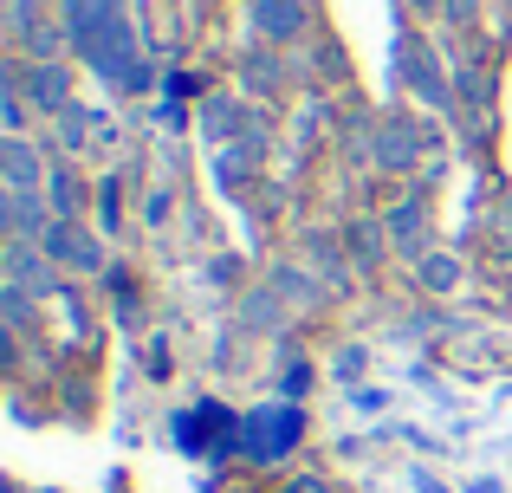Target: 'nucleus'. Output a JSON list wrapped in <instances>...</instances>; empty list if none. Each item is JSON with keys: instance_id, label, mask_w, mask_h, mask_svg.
<instances>
[{"instance_id": "nucleus-1", "label": "nucleus", "mask_w": 512, "mask_h": 493, "mask_svg": "<svg viewBox=\"0 0 512 493\" xmlns=\"http://www.w3.org/2000/svg\"><path fill=\"white\" fill-rule=\"evenodd\" d=\"M39 247H46V260L59 266V273H78V279H98L104 266V241L85 228V221H52L46 234H39Z\"/></svg>"}, {"instance_id": "nucleus-2", "label": "nucleus", "mask_w": 512, "mask_h": 493, "mask_svg": "<svg viewBox=\"0 0 512 493\" xmlns=\"http://www.w3.org/2000/svg\"><path fill=\"white\" fill-rule=\"evenodd\" d=\"M299 435H305V416L292 403H273V409H260V416L240 422V442H247L253 461H286L292 448H299Z\"/></svg>"}, {"instance_id": "nucleus-3", "label": "nucleus", "mask_w": 512, "mask_h": 493, "mask_svg": "<svg viewBox=\"0 0 512 493\" xmlns=\"http://www.w3.org/2000/svg\"><path fill=\"white\" fill-rule=\"evenodd\" d=\"M52 137H59V156H104V150H117V124L104 111H85V104H72V111H59L52 117Z\"/></svg>"}, {"instance_id": "nucleus-4", "label": "nucleus", "mask_w": 512, "mask_h": 493, "mask_svg": "<svg viewBox=\"0 0 512 493\" xmlns=\"http://www.w3.org/2000/svg\"><path fill=\"white\" fill-rule=\"evenodd\" d=\"M428 156V130L415 117H383L376 124V169L389 176H415V163Z\"/></svg>"}, {"instance_id": "nucleus-5", "label": "nucleus", "mask_w": 512, "mask_h": 493, "mask_svg": "<svg viewBox=\"0 0 512 493\" xmlns=\"http://www.w3.org/2000/svg\"><path fill=\"white\" fill-rule=\"evenodd\" d=\"M20 85H26V104L33 111H46V117H59V111H72V72H65L59 59H33V65H20Z\"/></svg>"}, {"instance_id": "nucleus-6", "label": "nucleus", "mask_w": 512, "mask_h": 493, "mask_svg": "<svg viewBox=\"0 0 512 493\" xmlns=\"http://www.w3.org/2000/svg\"><path fill=\"white\" fill-rule=\"evenodd\" d=\"M7 286L33 292V299H52L59 292V266L46 260L39 241H7Z\"/></svg>"}, {"instance_id": "nucleus-7", "label": "nucleus", "mask_w": 512, "mask_h": 493, "mask_svg": "<svg viewBox=\"0 0 512 493\" xmlns=\"http://www.w3.org/2000/svg\"><path fill=\"white\" fill-rule=\"evenodd\" d=\"M46 176H52V156L39 150L33 137L0 143V182H7V189H46Z\"/></svg>"}, {"instance_id": "nucleus-8", "label": "nucleus", "mask_w": 512, "mask_h": 493, "mask_svg": "<svg viewBox=\"0 0 512 493\" xmlns=\"http://www.w3.org/2000/svg\"><path fill=\"white\" fill-rule=\"evenodd\" d=\"M46 202H52V215H59V221H78V215H85V202H98V189H91V182L78 176V163H72V156H52Z\"/></svg>"}, {"instance_id": "nucleus-9", "label": "nucleus", "mask_w": 512, "mask_h": 493, "mask_svg": "<svg viewBox=\"0 0 512 493\" xmlns=\"http://www.w3.org/2000/svg\"><path fill=\"white\" fill-rule=\"evenodd\" d=\"M0 215H7V241H39V234L52 228V202H46V189H7V208H0Z\"/></svg>"}, {"instance_id": "nucleus-10", "label": "nucleus", "mask_w": 512, "mask_h": 493, "mask_svg": "<svg viewBox=\"0 0 512 493\" xmlns=\"http://www.w3.org/2000/svg\"><path fill=\"white\" fill-rule=\"evenodd\" d=\"M389 247H396L389 241V221H350L344 228V260L363 266V273H376V266L389 260Z\"/></svg>"}, {"instance_id": "nucleus-11", "label": "nucleus", "mask_w": 512, "mask_h": 493, "mask_svg": "<svg viewBox=\"0 0 512 493\" xmlns=\"http://www.w3.org/2000/svg\"><path fill=\"white\" fill-rule=\"evenodd\" d=\"M253 26L266 39H299L305 33V7L299 0H253Z\"/></svg>"}, {"instance_id": "nucleus-12", "label": "nucleus", "mask_w": 512, "mask_h": 493, "mask_svg": "<svg viewBox=\"0 0 512 493\" xmlns=\"http://www.w3.org/2000/svg\"><path fill=\"white\" fill-rule=\"evenodd\" d=\"M402 78H409V85L422 91L428 104H441V111L454 104V98H448V78H441V72H435V59H428V46H409V52H402Z\"/></svg>"}, {"instance_id": "nucleus-13", "label": "nucleus", "mask_w": 512, "mask_h": 493, "mask_svg": "<svg viewBox=\"0 0 512 493\" xmlns=\"http://www.w3.org/2000/svg\"><path fill=\"white\" fill-rule=\"evenodd\" d=\"M415 286L422 292H454L461 286V260H454V253H415Z\"/></svg>"}, {"instance_id": "nucleus-14", "label": "nucleus", "mask_w": 512, "mask_h": 493, "mask_svg": "<svg viewBox=\"0 0 512 493\" xmlns=\"http://www.w3.org/2000/svg\"><path fill=\"white\" fill-rule=\"evenodd\" d=\"M422 228H428V208H422V202H415V195H409V202H402L396 215H389V241H396V253L422 247Z\"/></svg>"}, {"instance_id": "nucleus-15", "label": "nucleus", "mask_w": 512, "mask_h": 493, "mask_svg": "<svg viewBox=\"0 0 512 493\" xmlns=\"http://www.w3.org/2000/svg\"><path fill=\"white\" fill-rule=\"evenodd\" d=\"M240 85L260 91V98H273L279 91V59L273 52H247V59H240Z\"/></svg>"}, {"instance_id": "nucleus-16", "label": "nucleus", "mask_w": 512, "mask_h": 493, "mask_svg": "<svg viewBox=\"0 0 512 493\" xmlns=\"http://www.w3.org/2000/svg\"><path fill=\"white\" fill-rule=\"evenodd\" d=\"M240 325L279 331V292H273V286H266V292H247V299H240Z\"/></svg>"}, {"instance_id": "nucleus-17", "label": "nucleus", "mask_w": 512, "mask_h": 493, "mask_svg": "<svg viewBox=\"0 0 512 493\" xmlns=\"http://www.w3.org/2000/svg\"><path fill=\"white\" fill-rule=\"evenodd\" d=\"M0 312H7V325L20 331L26 318H33V292H20V286H0Z\"/></svg>"}, {"instance_id": "nucleus-18", "label": "nucleus", "mask_w": 512, "mask_h": 493, "mask_svg": "<svg viewBox=\"0 0 512 493\" xmlns=\"http://www.w3.org/2000/svg\"><path fill=\"white\" fill-rule=\"evenodd\" d=\"M273 292H279V299H312V279H305V273H292V266H279V273H273Z\"/></svg>"}, {"instance_id": "nucleus-19", "label": "nucleus", "mask_w": 512, "mask_h": 493, "mask_svg": "<svg viewBox=\"0 0 512 493\" xmlns=\"http://www.w3.org/2000/svg\"><path fill=\"white\" fill-rule=\"evenodd\" d=\"M98 221H104V234H117V176L98 182Z\"/></svg>"}, {"instance_id": "nucleus-20", "label": "nucleus", "mask_w": 512, "mask_h": 493, "mask_svg": "<svg viewBox=\"0 0 512 493\" xmlns=\"http://www.w3.org/2000/svg\"><path fill=\"white\" fill-rule=\"evenodd\" d=\"M169 202H175L169 189H150V202H143V215H150V228H163V221H169Z\"/></svg>"}, {"instance_id": "nucleus-21", "label": "nucleus", "mask_w": 512, "mask_h": 493, "mask_svg": "<svg viewBox=\"0 0 512 493\" xmlns=\"http://www.w3.org/2000/svg\"><path fill=\"white\" fill-rule=\"evenodd\" d=\"M286 493H338V487L318 481V474H299V481H286Z\"/></svg>"}, {"instance_id": "nucleus-22", "label": "nucleus", "mask_w": 512, "mask_h": 493, "mask_svg": "<svg viewBox=\"0 0 512 493\" xmlns=\"http://www.w3.org/2000/svg\"><path fill=\"white\" fill-rule=\"evenodd\" d=\"M363 370V351H338V377H357Z\"/></svg>"}, {"instance_id": "nucleus-23", "label": "nucleus", "mask_w": 512, "mask_h": 493, "mask_svg": "<svg viewBox=\"0 0 512 493\" xmlns=\"http://www.w3.org/2000/svg\"><path fill=\"white\" fill-rule=\"evenodd\" d=\"M474 13V0H448V20H467Z\"/></svg>"}]
</instances>
